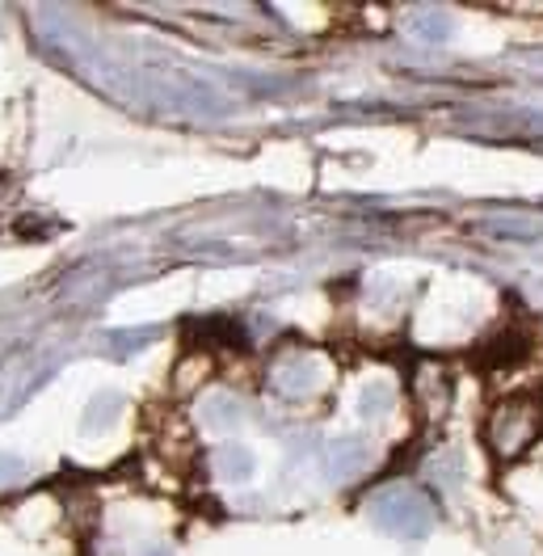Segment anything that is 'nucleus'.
<instances>
[{
  "mask_svg": "<svg viewBox=\"0 0 543 556\" xmlns=\"http://www.w3.org/2000/svg\"><path fill=\"white\" fill-rule=\"evenodd\" d=\"M17 472H22V464H17L13 455H0V485H4V481H13Z\"/></svg>",
  "mask_w": 543,
  "mask_h": 556,
  "instance_id": "f257e3e1",
  "label": "nucleus"
}]
</instances>
